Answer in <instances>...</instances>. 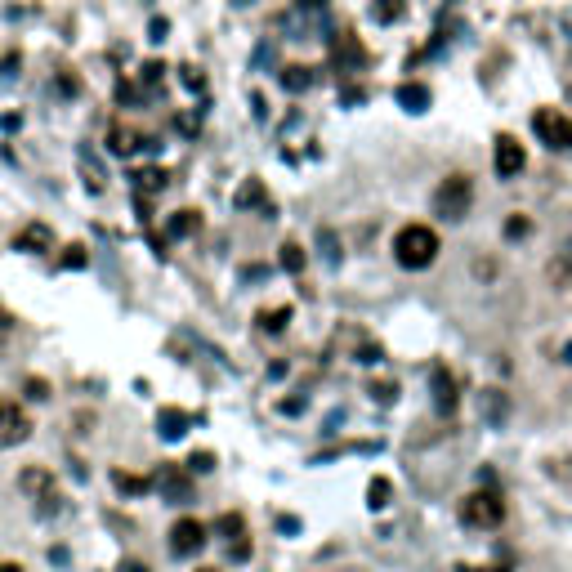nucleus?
<instances>
[{"instance_id": "nucleus-28", "label": "nucleus", "mask_w": 572, "mask_h": 572, "mask_svg": "<svg viewBox=\"0 0 572 572\" xmlns=\"http://www.w3.org/2000/svg\"><path fill=\"white\" fill-rule=\"evenodd\" d=\"M27 398H50V389H45V380H27Z\"/></svg>"}, {"instance_id": "nucleus-3", "label": "nucleus", "mask_w": 572, "mask_h": 572, "mask_svg": "<svg viewBox=\"0 0 572 572\" xmlns=\"http://www.w3.org/2000/svg\"><path fill=\"white\" fill-rule=\"evenodd\" d=\"M461 519L470 523V528H501L505 497L501 492H470V497L461 501Z\"/></svg>"}, {"instance_id": "nucleus-20", "label": "nucleus", "mask_w": 572, "mask_h": 572, "mask_svg": "<svg viewBox=\"0 0 572 572\" xmlns=\"http://www.w3.org/2000/svg\"><path fill=\"white\" fill-rule=\"evenodd\" d=\"M202 228V219H197V211H179L175 219H170V237H188Z\"/></svg>"}, {"instance_id": "nucleus-15", "label": "nucleus", "mask_w": 572, "mask_h": 572, "mask_svg": "<svg viewBox=\"0 0 572 572\" xmlns=\"http://www.w3.org/2000/svg\"><path fill=\"white\" fill-rule=\"evenodd\" d=\"M398 103H403L407 112H425L429 108V90L425 85H398Z\"/></svg>"}, {"instance_id": "nucleus-11", "label": "nucleus", "mask_w": 572, "mask_h": 572, "mask_svg": "<svg viewBox=\"0 0 572 572\" xmlns=\"http://www.w3.org/2000/svg\"><path fill=\"white\" fill-rule=\"evenodd\" d=\"M188 425H193V416L179 412V407H161V412H157V434L161 438H184Z\"/></svg>"}, {"instance_id": "nucleus-14", "label": "nucleus", "mask_w": 572, "mask_h": 572, "mask_svg": "<svg viewBox=\"0 0 572 572\" xmlns=\"http://www.w3.org/2000/svg\"><path fill=\"white\" fill-rule=\"evenodd\" d=\"M139 148H143L139 130H126V126L112 130V152H117V157H130V152H139Z\"/></svg>"}, {"instance_id": "nucleus-23", "label": "nucleus", "mask_w": 572, "mask_h": 572, "mask_svg": "<svg viewBox=\"0 0 572 572\" xmlns=\"http://www.w3.org/2000/svg\"><path fill=\"white\" fill-rule=\"evenodd\" d=\"M278 260H282V269H286V273H300V269H304V251H300L295 242H286V246H282Z\"/></svg>"}, {"instance_id": "nucleus-1", "label": "nucleus", "mask_w": 572, "mask_h": 572, "mask_svg": "<svg viewBox=\"0 0 572 572\" xmlns=\"http://www.w3.org/2000/svg\"><path fill=\"white\" fill-rule=\"evenodd\" d=\"M394 260L403 264V269H429V264L438 260V233L429 224H407L403 233L394 237Z\"/></svg>"}, {"instance_id": "nucleus-26", "label": "nucleus", "mask_w": 572, "mask_h": 572, "mask_svg": "<svg viewBox=\"0 0 572 572\" xmlns=\"http://www.w3.org/2000/svg\"><path fill=\"white\" fill-rule=\"evenodd\" d=\"M371 394H376V403H394L398 385H385V380H380V385H371Z\"/></svg>"}, {"instance_id": "nucleus-2", "label": "nucleus", "mask_w": 572, "mask_h": 572, "mask_svg": "<svg viewBox=\"0 0 572 572\" xmlns=\"http://www.w3.org/2000/svg\"><path fill=\"white\" fill-rule=\"evenodd\" d=\"M474 202V184L470 175H447L443 184L434 188V215L447 219V224H456V219H465V211H470Z\"/></svg>"}, {"instance_id": "nucleus-30", "label": "nucleus", "mask_w": 572, "mask_h": 572, "mask_svg": "<svg viewBox=\"0 0 572 572\" xmlns=\"http://www.w3.org/2000/svg\"><path fill=\"white\" fill-rule=\"evenodd\" d=\"M121 572H148V564H139V559H126V564H121Z\"/></svg>"}, {"instance_id": "nucleus-29", "label": "nucleus", "mask_w": 572, "mask_h": 572, "mask_svg": "<svg viewBox=\"0 0 572 572\" xmlns=\"http://www.w3.org/2000/svg\"><path fill=\"white\" fill-rule=\"evenodd\" d=\"M528 233V219H510V237H523Z\"/></svg>"}, {"instance_id": "nucleus-25", "label": "nucleus", "mask_w": 572, "mask_h": 572, "mask_svg": "<svg viewBox=\"0 0 572 572\" xmlns=\"http://www.w3.org/2000/svg\"><path fill=\"white\" fill-rule=\"evenodd\" d=\"M188 470H197V474L215 470V456H211V452H193V461H188Z\"/></svg>"}, {"instance_id": "nucleus-32", "label": "nucleus", "mask_w": 572, "mask_h": 572, "mask_svg": "<svg viewBox=\"0 0 572 572\" xmlns=\"http://www.w3.org/2000/svg\"><path fill=\"white\" fill-rule=\"evenodd\" d=\"M197 572H224V568H197Z\"/></svg>"}, {"instance_id": "nucleus-13", "label": "nucleus", "mask_w": 572, "mask_h": 572, "mask_svg": "<svg viewBox=\"0 0 572 572\" xmlns=\"http://www.w3.org/2000/svg\"><path fill=\"white\" fill-rule=\"evenodd\" d=\"M434 403L438 412H456V380L447 376V367H434Z\"/></svg>"}, {"instance_id": "nucleus-31", "label": "nucleus", "mask_w": 572, "mask_h": 572, "mask_svg": "<svg viewBox=\"0 0 572 572\" xmlns=\"http://www.w3.org/2000/svg\"><path fill=\"white\" fill-rule=\"evenodd\" d=\"M0 572H23V568H18V564H0Z\"/></svg>"}, {"instance_id": "nucleus-21", "label": "nucleus", "mask_w": 572, "mask_h": 572, "mask_svg": "<svg viewBox=\"0 0 572 572\" xmlns=\"http://www.w3.org/2000/svg\"><path fill=\"white\" fill-rule=\"evenodd\" d=\"M367 505H371V510H385V505H389V479H371Z\"/></svg>"}, {"instance_id": "nucleus-7", "label": "nucleus", "mask_w": 572, "mask_h": 572, "mask_svg": "<svg viewBox=\"0 0 572 572\" xmlns=\"http://www.w3.org/2000/svg\"><path fill=\"white\" fill-rule=\"evenodd\" d=\"M18 483H23V492H32V497H36V510H41V514H54V510L63 505L59 488H54V474H45V470H27Z\"/></svg>"}, {"instance_id": "nucleus-18", "label": "nucleus", "mask_w": 572, "mask_h": 572, "mask_svg": "<svg viewBox=\"0 0 572 572\" xmlns=\"http://www.w3.org/2000/svg\"><path fill=\"white\" fill-rule=\"evenodd\" d=\"M282 85H286V90L300 94V90H309V85H313V72L300 68V63H291V68H282Z\"/></svg>"}, {"instance_id": "nucleus-10", "label": "nucleus", "mask_w": 572, "mask_h": 572, "mask_svg": "<svg viewBox=\"0 0 572 572\" xmlns=\"http://www.w3.org/2000/svg\"><path fill=\"white\" fill-rule=\"evenodd\" d=\"M215 532L228 541V555H233V559H251V541H246L242 514H224V519L215 523Z\"/></svg>"}, {"instance_id": "nucleus-17", "label": "nucleus", "mask_w": 572, "mask_h": 572, "mask_svg": "<svg viewBox=\"0 0 572 572\" xmlns=\"http://www.w3.org/2000/svg\"><path fill=\"white\" fill-rule=\"evenodd\" d=\"M112 483H117L121 492H130V497H143V492L152 488V479H139V474H126V470H112Z\"/></svg>"}, {"instance_id": "nucleus-16", "label": "nucleus", "mask_w": 572, "mask_h": 572, "mask_svg": "<svg viewBox=\"0 0 572 572\" xmlns=\"http://www.w3.org/2000/svg\"><path fill=\"white\" fill-rule=\"evenodd\" d=\"M407 14V5L403 0H376V5H371V18H376V23H398V18Z\"/></svg>"}, {"instance_id": "nucleus-19", "label": "nucleus", "mask_w": 572, "mask_h": 572, "mask_svg": "<svg viewBox=\"0 0 572 572\" xmlns=\"http://www.w3.org/2000/svg\"><path fill=\"white\" fill-rule=\"evenodd\" d=\"M286 322H291V309H260V331H269V336L286 331Z\"/></svg>"}, {"instance_id": "nucleus-5", "label": "nucleus", "mask_w": 572, "mask_h": 572, "mask_svg": "<svg viewBox=\"0 0 572 572\" xmlns=\"http://www.w3.org/2000/svg\"><path fill=\"white\" fill-rule=\"evenodd\" d=\"M27 434H32V421H27V412L14 403V398H0V447L27 443Z\"/></svg>"}, {"instance_id": "nucleus-27", "label": "nucleus", "mask_w": 572, "mask_h": 572, "mask_svg": "<svg viewBox=\"0 0 572 572\" xmlns=\"http://www.w3.org/2000/svg\"><path fill=\"white\" fill-rule=\"evenodd\" d=\"M63 264H68V269H81V264H85V251H81V246H68V255H63Z\"/></svg>"}, {"instance_id": "nucleus-6", "label": "nucleus", "mask_w": 572, "mask_h": 572, "mask_svg": "<svg viewBox=\"0 0 572 572\" xmlns=\"http://www.w3.org/2000/svg\"><path fill=\"white\" fill-rule=\"evenodd\" d=\"M206 546V523L202 519H179L170 528V555L175 559H193Z\"/></svg>"}, {"instance_id": "nucleus-8", "label": "nucleus", "mask_w": 572, "mask_h": 572, "mask_svg": "<svg viewBox=\"0 0 572 572\" xmlns=\"http://www.w3.org/2000/svg\"><path fill=\"white\" fill-rule=\"evenodd\" d=\"M492 166H497L501 179H514L523 166H528V152H523V143L514 135H501L497 148H492Z\"/></svg>"}, {"instance_id": "nucleus-12", "label": "nucleus", "mask_w": 572, "mask_h": 572, "mask_svg": "<svg viewBox=\"0 0 572 572\" xmlns=\"http://www.w3.org/2000/svg\"><path fill=\"white\" fill-rule=\"evenodd\" d=\"M54 246V233L45 224H27L23 233L14 237V251H50Z\"/></svg>"}, {"instance_id": "nucleus-4", "label": "nucleus", "mask_w": 572, "mask_h": 572, "mask_svg": "<svg viewBox=\"0 0 572 572\" xmlns=\"http://www.w3.org/2000/svg\"><path fill=\"white\" fill-rule=\"evenodd\" d=\"M532 130L546 148L555 152H572V117H564L559 108H537L532 112Z\"/></svg>"}, {"instance_id": "nucleus-22", "label": "nucleus", "mask_w": 572, "mask_h": 572, "mask_svg": "<svg viewBox=\"0 0 572 572\" xmlns=\"http://www.w3.org/2000/svg\"><path fill=\"white\" fill-rule=\"evenodd\" d=\"M237 206H242V211H246V206H264V211H269V202H264V188L251 179V184H246L242 193H237Z\"/></svg>"}, {"instance_id": "nucleus-9", "label": "nucleus", "mask_w": 572, "mask_h": 572, "mask_svg": "<svg viewBox=\"0 0 572 572\" xmlns=\"http://www.w3.org/2000/svg\"><path fill=\"white\" fill-rule=\"evenodd\" d=\"M152 488H161V497L166 501H193V483H188V474L179 470V465H170V461L157 470Z\"/></svg>"}, {"instance_id": "nucleus-24", "label": "nucleus", "mask_w": 572, "mask_h": 572, "mask_svg": "<svg viewBox=\"0 0 572 572\" xmlns=\"http://www.w3.org/2000/svg\"><path fill=\"white\" fill-rule=\"evenodd\" d=\"M139 179V188H148V193H157L161 184H166V175H161V170H143V175H135Z\"/></svg>"}]
</instances>
